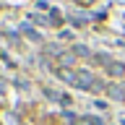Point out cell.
Wrapping results in <instances>:
<instances>
[{
    "mask_svg": "<svg viewBox=\"0 0 125 125\" xmlns=\"http://www.w3.org/2000/svg\"><path fill=\"white\" fill-rule=\"evenodd\" d=\"M104 91L109 94V99H115V102H125V89H123V86H117V83H107V86H104Z\"/></svg>",
    "mask_w": 125,
    "mask_h": 125,
    "instance_id": "cell-1",
    "label": "cell"
},
{
    "mask_svg": "<svg viewBox=\"0 0 125 125\" xmlns=\"http://www.w3.org/2000/svg\"><path fill=\"white\" fill-rule=\"evenodd\" d=\"M73 62H76V52L70 50V52H62L60 57H57V68H68V70H70Z\"/></svg>",
    "mask_w": 125,
    "mask_h": 125,
    "instance_id": "cell-2",
    "label": "cell"
},
{
    "mask_svg": "<svg viewBox=\"0 0 125 125\" xmlns=\"http://www.w3.org/2000/svg\"><path fill=\"white\" fill-rule=\"evenodd\" d=\"M107 73H109V76H115V78H120V76H125V65H123V62H109V65H107Z\"/></svg>",
    "mask_w": 125,
    "mask_h": 125,
    "instance_id": "cell-3",
    "label": "cell"
},
{
    "mask_svg": "<svg viewBox=\"0 0 125 125\" xmlns=\"http://www.w3.org/2000/svg\"><path fill=\"white\" fill-rule=\"evenodd\" d=\"M57 76L65 81V83H73L76 81V70H68V68H57Z\"/></svg>",
    "mask_w": 125,
    "mask_h": 125,
    "instance_id": "cell-4",
    "label": "cell"
},
{
    "mask_svg": "<svg viewBox=\"0 0 125 125\" xmlns=\"http://www.w3.org/2000/svg\"><path fill=\"white\" fill-rule=\"evenodd\" d=\"M73 52H76V57H89L91 50H89L86 44H76V47H73Z\"/></svg>",
    "mask_w": 125,
    "mask_h": 125,
    "instance_id": "cell-5",
    "label": "cell"
},
{
    "mask_svg": "<svg viewBox=\"0 0 125 125\" xmlns=\"http://www.w3.org/2000/svg\"><path fill=\"white\" fill-rule=\"evenodd\" d=\"M73 125H96V123H94V115H89V117H78Z\"/></svg>",
    "mask_w": 125,
    "mask_h": 125,
    "instance_id": "cell-6",
    "label": "cell"
},
{
    "mask_svg": "<svg viewBox=\"0 0 125 125\" xmlns=\"http://www.w3.org/2000/svg\"><path fill=\"white\" fill-rule=\"evenodd\" d=\"M50 21H52L55 26H60V23H62V16L57 13V8H52V16H50Z\"/></svg>",
    "mask_w": 125,
    "mask_h": 125,
    "instance_id": "cell-7",
    "label": "cell"
}]
</instances>
